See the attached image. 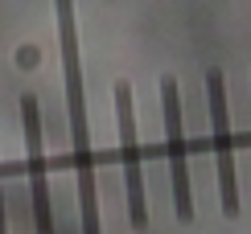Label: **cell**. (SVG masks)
I'll return each mask as SVG.
<instances>
[{
	"label": "cell",
	"mask_w": 251,
	"mask_h": 234,
	"mask_svg": "<svg viewBox=\"0 0 251 234\" xmlns=\"http://www.w3.org/2000/svg\"><path fill=\"white\" fill-rule=\"evenodd\" d=\"M0 234H8V222H4V193H0Z\"/></svg>",
	"instance_id": "6"
},
{
	"label": "cell",
	"mask_w": 251,
	"mask_h": 234,
	"mask_svg": "<svg viewBox=\"0 0 251 234\" xmlns=\"http://www.w3.org/2000/svg\"><path fill=\"white\" fill-rule=\"evenodd\" d=\"M161 115H165V156L173 177V214L177 222H194V193H190V161H185V132H181V94L173 74L161 78Z\"/></svg>",
	"instance_id": "2"
},
{
	"label": "cell",
	"mask_w": 251,
	"mask_h": 234,
	"mask_svg": "<svg viewBox=\"0 0 251 234\" xmlns=\"http://www.w3.org/2000/svg\"><path fill=\"white\" fill-rule=\"evenodd\" d=\"M54 4H58L62 74H66V119H70V148H75L82 234H103V230H99V189H95V156H91V123H87V91H82L78 29H75V0H54Z\"/></svg>",
	"instance_id": "1"
},
{
	"label": "cell",
	"mask_w": 251,
	"mask_h": 234,
	"mask_svg": "<svg viewBox=\"0 0 251 234\" xmlns=\"http://www.w3.org/2000/svg\"><path fill=\"white\" fill-rule=\"evenodd\" d=\"M21 123H25V148H29V197H33V222H37V234H54L50 185H46V156H41V107H37L33 94H21Z\"/></svg>",
	"instance_id": "5"
},
{
	"label": "cell",
	"mask_w": 251,
	"mask_h": 234,
	"mask_svg": "<svg viewBox=\"0 0 251 234\" xmlns=\"http://www.w3.org/2000/svg\"><path fill=\"white\" fill-rule=\"evenodd\" d=\"M116 123H120L124 185H128V222H132V230H144L149 226V197H144L140 140H136V115H132V87L128 82H116Z\"/></svg>",
	"instance_id": "3"
},
{
	"label": "cell",
	"mask_w": 251,
	"mask_h": 234,
	"mask_svg": "<svg viewBox=\"0 0 251 234\" xmlns=\"http://www.w3.org/2000/svg\"><path fill=\"white\" fill-rule=\"evenodd\" d=\"M206 107H210V127H214V161H218L223 214L239 218V181H235V152H231V123H226V78H223V70H206Z\"/></svg>",
	"instance_id": "4"
}]
</instances>
